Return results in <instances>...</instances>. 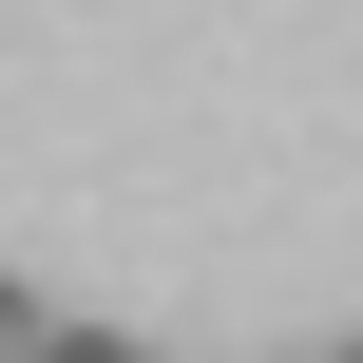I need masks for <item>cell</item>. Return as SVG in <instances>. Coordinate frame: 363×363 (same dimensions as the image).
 <instances>
[{
    "label": "cell",
    "mask_w": 363,
    "mask_h": 363,
    "mask_svg": "<svg viewBox=\"0 0 363 363\" xmlns=\"http://www.w3.org/2000/svg\"><path fill=\"white\" fill-rule=\"evenodd\" d=\"M38 345H57V325H38V287L0 268V363H38Z\"/></svg>",
    "instance_id": "6da1fadb"
},
{
    "label": "cell",
    "mask_w": 363,
    "mask_h": 363,
    "mask_svg": "<svg viewBox=\"0 0 363 363\" xmlns=\"http://www.w3.org/2000/svg\"><path fill=\"white\" fill-rule=\"evenodd\" d=\"M38 363H134V345H115V325H57V345H38Z\"/></svg>",
    "instance_id": "7a4b0ae2"
},
{
    "label": "cell",
    "mask_w": 363,
    "mask_h": 363,
    "mask_svg": "<svg viewBox=\"0 0 363 363\" xmlns=\"http://www.w3.org/2000/svg\"><path fill=\"white\" fill-rule=\"evenodd\" d=\"M345 363H363V345H345Z\"/></svg>",
    "instance_id": "3957f363"
}]
</instances>
